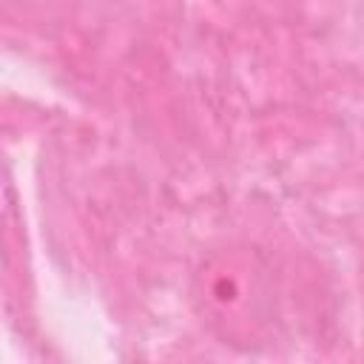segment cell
Returning <instances> with one entry per match:
<instances>
[{
    "mask_svg": "<svg viewBox=\"0 0 364 364\" xmlns=\"http://www.w3.org/2000/svg\"><path fill=\"white\" fill-rule=\"evenodd\" d=\"M199 321L225 344L259 350L276 333V284L267 259L250 245L208 253L191 282Z\"/></svg>",
    "mask_w": 364,
    "mask_h": 364,
    "instance_id": "obj_1",
    "label": "cell"
}]
</instances>
